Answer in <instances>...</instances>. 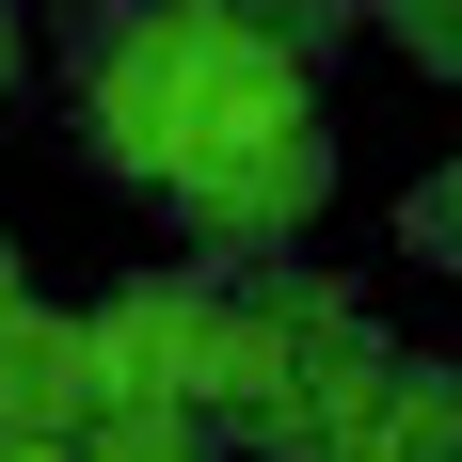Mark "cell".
Returning a JSON list of instances; mask_svg holds the SVG:
<instances>
[{
    "label": "cell",
    "instance_id": "obj_1",
    "mask_svg": "<svg viewBox=\"0 0 462 462\" xmlns=\"http://www.w3.org/2000/svg\"><path fill=\"white\" fill-rule=\"evenodd\" d=\"M64 96H80V160L128 191L208 176L224 143L303 128L319 112V64L272 48L224 0H64Z\"/></svg>",
    "mask_w": 462,
    "mask_h": 462
},
{
    "label": "cell",
    "instance_id": "obj_2",
    "mask_svg": "<svg viewBox=\"0 0 462 462\" xmlns=\"http://www.w3.org/2000/svg\"><path fill=\"white\" fill-rule=\"evenodd\" d=\"M383 367V319L351 303V287L319 272V255H255V272H224V351H208V430H239V447H272V430H303L335 399V383Z\"/></svg>",
    "mask_w": 462,
    "mask_h": 462
},
{
    "label": "cell",
    "instance_id": "obj_3",
    "mask_svg": "<svg viewBox=\"0 0 462 462\" xmlns=\"http://www.w3.org/2000/svg\"><path fill=\"white\" fill-rule=\"evenodd\" d=\"M160 208H176V239L208 272H255V255H287V239L335 208V128L319 112H303V128H255V143H224L208 176H176Z\"/></svg>",
    "mask_w": 462,
    "mask_h": 462
},
{
    "label": "cell",
    "instance_id": "obj_4",
    "mask_svg": "<svg viewBox=\"0 0 462 462\" xmlns=\"http://www.w3.org/2000/svg\"><path fill=\"white\" fill-rule=\"evenodd\" d=\"M96 415H208V351H224V272H128L96 303Z\"/></svg>",
    "mask_w": 462,
    "mask_h": 462
},
{
    "label": "cell",
    "instance_id": "obj_5",
    "mask_svg": "<svg viewBox=\"0 0 462 462\" xmlns=\"http://www.w3.org/2000/svg\"><path fill=\"white\" fill-rule=\"evenodd\" d=\"M255 462H462V367L430 351H383L367 383H335L303 430H272Z\"/></svg>",
    "mask_w": 462,
    "mask_h": 462
},
{
    "label": "cell",
    "instance_id": "obj_6",
    "mask_svg": "<svg viewBox=\"0 0 462 462\" xmlns=\"http://www.w3.org/2000/svg\"><path fill=\"white\" fill-rule=\"evenodd\" d=\"M0 430H32V447H80L96 430V335L80 319H48V303L0 319Z\"/></svg>",
    "mask_w": 462,
    "mask_h": 462
},
{
    "label": "cell",
    "instance_id": "obj_7",
    "mask_svg": "<svg viewBox=\"0 0 462 462\" xmlns=\"http://www.w3.org/2000/svg\"><path fill=\"white\" fill-rule=\"evenodd\" d=\"M80 462H224V430H208V415H96Z\"/></svg>",
    "mask_w": 462,
    "mask_h": 462
},
{
    "label": "cell",
    "instance_id": "obj_8",
    "mask_svg": "<svg viewBox=\"0 0 462 462\" xmlns=\"http://www.w3.org/2000/svg\"><path fill=\"white\" fill-rule=\"evenodd\" d=\"M224 16H255L272 48H303V64H335V48L367 32V0H224Z\"/></svg>",
    "mask_w": 462,
    "mask_h": 462
},
{
    "label": "cell",
    "instance_id": "obj_9",
    "mask_svg": "<svg viewBox=\"0 0 462 462\" xmlns=\"http://www.w3.org/2000/svg\"><path fill=\"white\" fill-rule=\"evenodd\" d=\"M399 239H415L430 272H462V160H447V176H415V191H399Z\"/></svg>",
    "mask_w": 462,
    "mask_h": 462
},
{
    "label": "cell",
    "instance_id": "obj_10",
    "mask_svg": "<svg viewBox=\"0 0 462 462\" xmlns=\"http://www.w3.org/2000/svg\"><path fill=\"white\" fill-rule=\"evenodd\" d=\"M367 16H383L399 48H415L430 80H462V0H367Z\"/></svg>",
    "mask_w": 462,
    "mask_h": 462
},
{
    "label": "cell",
    "instance_id": "obj_11",
    "mask_svg": "<svg viewBox=\"0 0 462 462\" xmlns=\"http://www.w3.org/2000/svg\"><path fill=\"white\" fill-rule=\"evenodd\" d=\"M16 303H32V272H16V239H0V319H16Z\"/></svg>",
    "mask_w": 462,
    "mask_h": 462
},
{
    "label": "cell",
    "instance_id": "obj_12",
    "mask_svg": "<svg viewBox=\"0 0 462 462\" xmlns=\"http://www.w3.org/2000/svg\"><path fill=\"white\" fill-rule=\"evenodd\" d=\"M0 462H80V447H32V430H0Z\"/></svg>",
    "mask_w": 462,
    "mask_h": 462
},
{
    "label": "cell",
    "instance_id": "obj_13",
    "mask_svg": "<svg viewBox=\"0 0 462 462\" xmlns=\"http://www.w3.org/2000/svg\"><path fill=\"white\" fill-rule=\"evenodd\" d=\"M0 96H16V0H0Z\"/></svg>",
    "mask_w": 462,
    "mask_h": 462
}]
</instances>
